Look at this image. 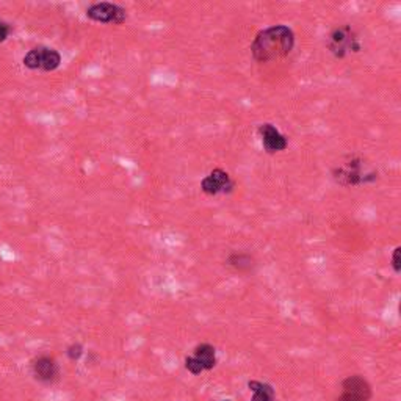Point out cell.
I'll return each mask as SVG.
<instances>
[{
  "label": "cell",
  "instance_id": "cell-1",
  "mask_svg": "<svg viewBox=\"0 0 401 401\" xmlns=\"http://www.w3.org/2000/svg\"><path fill=\"white\" fill-rule=\"evenodd\" d=\"M295 48V34L289 25H271L256 35L251 44L252 58L258 63L286 58Z\"/></svg>",
  "mask_w": 401,
  "mask_h": 401
},
{
  "label": "cell",
  "instance_id": "cell-2",
  "mask_svg": "<svg viewBox=\"0 0 401 401\" xmlns=\"http://www.w3.org/2000/svg\"><path fill=\"white\" fill-rule=\"evenodd\" d=\"M333 177L342 187H359L373 184L378 179V171L364 159L351 155L334 166Z\"/></svg>",
  "mask_w": 401,
  "mask_h": 401
},
{
  "label": "cell",
  "instance_id": "cell-3",
  "mask_svg": "<svg viewBox=\"0 0 401 401\" xmlns=\"http://www.w3.org/2000/svg\"><path fill=\"white\" fill-rule=\"evenodd\" d=\"M326 46L335 58H347L362 50V41L351 25H339L328 35Z\"/></svg>",
  "mask_w": 401,
  "mask_h": 401
},
{
  "label": "cell",
  "instance_id": "cell-4",
  "mask_svg": "<svg viewBox=\"0 0 401 401\" xmlns=\"http://www.w3.org/2000/svg\"><path fill=\"white\" fill-rule=\"evenodd\" d=\"M22 64L30 71H43L52 73L57 71L61 64V54L54 48H34L30 49L22 58Z\"/></svg>",
  "mask_w": 401,
  "mask_h": 401
},
{
  "label": "cell",
  "instance_id": "cell-5",
  "mask_svg": "<svg viewBox=\"0 0 401 401\" xmlns=\"http://www.w3.org/2000/svg\"><path fill=\"white\" fill-rule=\"evenodd\" d=\"M31 377L44 386H52L60 379V364L50 354H38L30 362Z\"/></svg>",
  "mask_w": 401,
  "mask_h": 401
},
{
  "label": "cell",
  "instance_id": "cell-6",
  "mask_svg": "<svg viewBox=\"0 0 401 401\" xmlns=\"http://www.w3.org/2000/svg\"><path fill=\"white\" fill-rule=\"evenodd\" d=\"M372 386L362 374H351L342 381V392L337 401H370Z\"/></svg>",
  "mask_w": 401,
  "mask_h": 401
},
{
  "label": "cell",
  "instance_id": "cell-7",
  "mask_svg": "<svg viewBox=\"0 0 401 401\" xmlns=\"http://www.w3.org/2000/svg\"><path fill=\"white\" fill-rule=\"evenodd\" d=\"M87 17L99 24H122L127 19V11L112 2H98L88 6Z\"/></svg>",
  "mask_w": 401,
  "mask_h": 401
},
{
  "label": "cell",
  "instance_id": "cell-8",
  "mask_svg": "<svg viewBox=\"0 0 401 401\" xmlns=\"http://www.w3.org/2000/svg\"><path fill=\"white\" fill-rule=\"evenodd\" d=\"M200 190L207 196L229 195V193L234 191V180L231 179L228 171L221 170V168H215L200 180Z\"/></svg>",
  "mask_w": 401,
  "mask_h": 401
},
{
  "label": "cell",
  "instance_id": "cell-9",
  "mask_svg": "<svg viewBox=\"0 0 401 401\" xmlns=\"http://www.w3.org/2000/svg\"><path fill=\"white\" fill-rule=\"evenodd\" d=\"M258 137H261L263 150L268 154L282 152L289 147V140L286 135L281 133L279 129L270 124V122H263V124L258 126Z\"/></svg>",
  "mask_w": 401,
  "mask_h": 401
},
{
  "label": "cell",
  "instance_id": "cell-10",
  "mask_svg": "<svg viewBox=\"0 0 401 401\" xmlns=\"http://www.w3.org/2000/svg\"><path fill=\"white\" fill-rule=\"evenodd\" d=\"M193 358L203 368V372H210L217 365V350L210 344H200L193 351Z\"/></svg>",
  "mask_w": 401,
  "mask_h": 401
},
{
  "label": "cell",
  "instance_id": "cell-11",
  "mask_svg": "<svg viewBox=\"0 0 401 401\" xmlns=\"http://www.w3.org/2000/svg\"><path fill=\"white\" fill-rule=\"evenodd\" d=\"M249 391H252V400L251 401H275L276 400V392L273 389V386L268 383H262V381L252 379L248 383Z\"/></svg>",
  "mask_w": 401,
  "mask_h": 401
},
{
  "label": "cell",
  "instance_id": "cell-12",
  "mask_svg": "<svg viewBox=\"0 0 401 401\" xmlns=\"http://www.w3.org/2000/svg\"><path fill=\"white\" fill-rule=\"evenodd\" d=\"M228 265L240 273H248L252 268H254V258L252 256L247 254V252H232V254L228 257Z\"/></svg>",
  "mask_w": 401,
  "mask_h": 401
},
{
  "label": "cell",
  "instance_id": "cell-13",
  "mask_svg": "<svg viewBox=\"0 0 401 401\" xmlns=\"http://www.w3.org/2000/svg\"><path fill=\"white\" fill-rule=\"evenodd\" d=\"M83 354H85V348H83V345L79 344V342H74V344H71V345L66 348L68 359L73 360V362L80 360Z\"/></svg>",
  "mask_w": 401,
  "mask_h": 401
},
{
  "label": "cell",
  "instance_id": "cell-14",
  "mask_svg": "<svg viewBox=\"0 0 401 401\" xmlns=\"http://www.w3.org/2000/svg\"><path fill=\"white\" fill-rule=\"evenodd\" d=\"M13 34V27L11 25L3 21V19H0V44L5 43Z\"/></svg>",
  "mask_w": 401,
  "mask_h": 401
},
{
  "label": "cell",
  "instance_id": "cell-15",
  "mask_svg": "<svg viewBox=\"0 0 401 401\" xmlns=\"http://www.w3.org/2000/svg\"><path fill=\"white\" fill-rule=\"evenodd\" d=\"M400 254H401V248L397 247L395 249H393V254H392V268H393V271H395L397 275L401 271V257H400Z\"/></svg>",
  "mask_w": 401,
  "mask_h": 401
},
{
  "label": "cell",
  "instance_id": "cell-16",
  "mask_svg": "<svg viewBox=\"0 0 401 401\" xmlns=\"http://www.w3.org/2000/svg\"><path fill=\"white\" fill-rule=\"evenodd\" d=\"M223 401H231V400H223Z\"/></svg>",
  "mask_w": 401,
  "mask_h": 401
}]
</instances>
